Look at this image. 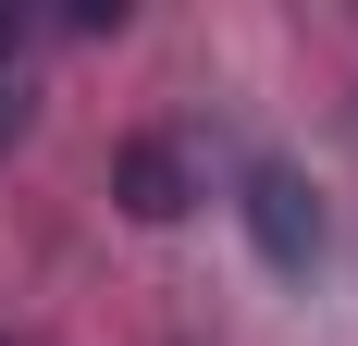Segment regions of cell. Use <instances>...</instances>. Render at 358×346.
I'll list each match as a JSON object with an SVG mask.
<instances>
[{"label": "cell", "mask_w": 358, "mask_h": 346, "mask_svg": "<svg viewBox=\"0 0 358 346\" xmlns=\"http://www.w3.org/2000/svg\"><path fill=\"white\" fill-rule=\"evenodd\" d=\"M13 50H25V13H0V62H13Z\"/></svg>", "instance_id": "obj_4"}, {"label": "cell", "mask_w": 358, "mask_h": 346, "mask_svg": "<svg viewBox=\"0 0 358 346\" xmlns=\"http://www.w3.org/2000/svg\"><path fill=\"white\" fill-rule=\"evenodd\" d=\"M0 346H13V334H0Z\"/></svg>", "instance_id": "obj_5"}, {"label": "cell", "mask_w": 358, "mask_h": 346, "mask_svg": "<svg viewBox=\"0 0 358 346\" xmlns=\"http://www.w3.org/2000/svg\"><path fill=\"white\" fill-rule=\"evenodd\" d=\"M25 137V87H13V74H0V148Z\"/></svg>", "instance_id": "obj_3"}, {"label": "cell", "mask_w": 358, "mask_h": 346, "mask_svg": "<svg viewBox=\"0 0 358 346\" xmlns=\"http://www.w3.org/2000/svg\"><path fill=\"white\" fill-rule=\"evenodd\" d=\"M111 198L136 210V223H173V210L198 198V186H185V148H173V137H136L124 161H111Z\"/></svg>", "instance_id": "obj_2"}, {"label": "cell", "mask_w": 358, "mask_h": 346, "mask_svg": "<svg viewBox=\"0 0 358 346\" xmlns=\"http://www.w3.org/2000/svg\"><path fill=\"white\" fill-rule=\"evenodd\" d=\"M235 210H248V235H259V260H272V272H322V247H334V235H322V198H309L272 148H259V161H235Z\"/></svg>", "instance_id": "obj_1"}]
</instances>
